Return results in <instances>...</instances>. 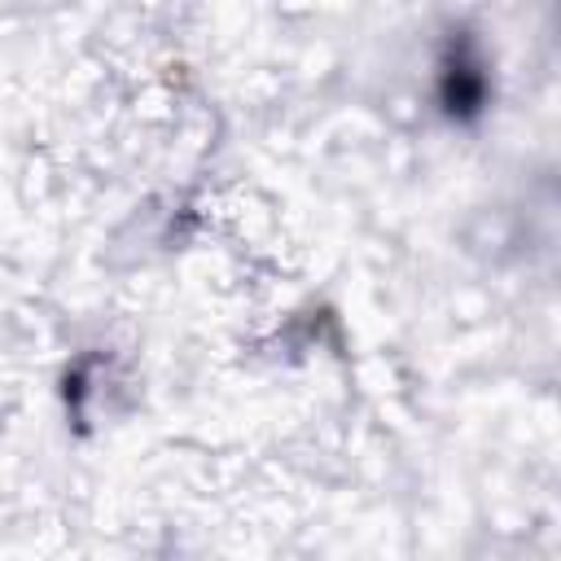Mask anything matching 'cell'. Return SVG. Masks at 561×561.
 <instances>
[{
	"mask_svg": "<svg viewBox=\"0 0 561 561\" xmlns=\"http://www.w3.org/2000/svg\"><path fill=\"white\" fill-rule=\"evenodd\" d=\"M438 101L451 118H473L486 101V75H482V61L478 53L469 48V39L451 44L447 57H443V70H438Z\"/></svg>",
	"mask_w": 561,
	"mask_h": 561,
	"instance_id": "obj_1",
	"label": "cell"
}]
</instances>
